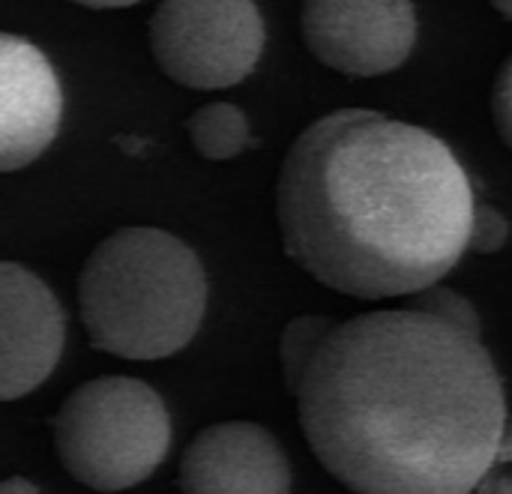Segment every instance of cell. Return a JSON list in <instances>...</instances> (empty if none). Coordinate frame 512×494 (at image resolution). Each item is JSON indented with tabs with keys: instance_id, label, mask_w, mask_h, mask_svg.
Segmentation results:
<instances>
[{
	"instance_id": "cell-1",
	"label": "cell",
	"mask_w": 512,
	"mask_h": 494,
	"mask_svg": "<svg viewBox=\"0 0 512 494\" xmlns=\"http://www.w3.org/2000/svg\"><path fill=\"white\" fill-rule=\"evenodd\" d=\"M294 396L315 459L354 494H474L507 429L480 336L411 306L333 324Z\"/></svg>"
},
{
	"instance_id": "cell-2",
	"label": "cell",
	"mask_w": 512,
	"mask_h": 494,
	"mask_svg": "<svg viewBox=\"0 0 512 494\" xmlns=\"http://www.w3.org/2000/svg\"><path fill=\"white\" fill-rule=\"evenodd\" d=\"M474 207L471 177L438 135L366 108L303 129L276 183L288 258L360 300L441 282L468 249Z\"/></svg>"
},
{
	"instance_id": "cell-3",
	"label": "cell",
	"mask_w": 512,
	"mask_h": 494,
	"mask_svg": "<svg viewBox=\"0 0 512 494\" xmlns=\"http://www.w3.org/2000/svg\"><path fill=\"white\" fill-rule=\"evenodd\" d=\"M207 309L198 255L162 228H120L84 261L78 312L90 342L120 360L183 351Z\"/></svg>"
},
{
	"instance_id": "cell-4",
	"label": "cell",
	"mask_w": 512,
	"mask_h": 494,
	"mask_svg": "<svg viewBox=\"0 0 512 494\" xmlns=\"http://www.w3.org/2000/svg\"><path fill=\"white\" fill-rule=\"evenodd\" d=\"M54 447L72 480L93 492H123L165 462L171 417L162 396L126 375L81 384L54 417Z\"/></svg>"
},
{
	"instance_id": "cell-5",
	"label": "cell",
	"mask_w": 512,
	"mask_h": 494,
	"mask_svg": "<svg viewBox=\"0 0 512 494\" xmlns=\"http://www.w3.org/2000/svg\"><path fill=\"white\" fill-rule=\"evenodd\" d=\"M150 51L171 81L225 90L255 69L264 18L255 0H162L150 18Z\"/></svg>"
},
{
	"instance_id": "cell-6",
	"label": "cell",
	"mask_w": 512,
	"mask_h": 494,
	"mask_svg": "<svg viewBox=\"0 0 512 494\" xmlns=\"http://www.w3.org/2000/svg\"><path fill=\"white\" fill-rule=\"evenodd\" d=\"M303 42L324 66L375 78L399 69L417 42L411 0H303Z\"/></svg>"
},
{
	"instance_id": "cell-7",
	"label": "cell",
	"mask_w": 512,
	"mask_h": 494,
	"mask_svg": "<svg viewBox=\"0 0 512 494\" xmlns=\"http://www.w3.org/2000/svg\"><path fill=\"white\" fill-rule=\"evenodd\" d=\"M66 318L54 291L27 267L0 261V402L42 387L60 363Z\"/></svg>"
},
{
	"instance_id": "cell-8",
	"label": "cell",
	"mask_w": 512,
	"mask_h": 494,
	"mask_svg": "<svg viewBox=\"0 0 512 494\" xmlns=\"http://www.w3.org/2000/svg\"><path fill=\"white\" fill-rule=\"evenodd\" d=\"M63 117V90L48 57L15 33H0V174L39 159Z\"/></svg>"
},
{
	"instance_id": "cell-9",
	"label": "cell",
	"mask_w": 512,
	"mask_h": 494,
	"mask_svg": "<svg viewBox=\"0 0 512 494\" xmlns=\"http://www.w3.org/2000/svg\"><path fill=\"white\" fill-rule=\"evenodd\" d=\"M183 494H288L291 465L258 423L228 420L195 435L180 459Z\"/></svg>"
},
{
	"instance_id": "cell-10",
	"label": "cell",
	"mask_w": 512,
	"mask_h": 494,
	"mask_svg": "<svg viewBox=\"0 0 512 494\" xmlns=\"http://www.w3.org/2000/svg\"><path fill=\"white\" fill-rule=\"evenodd\" d=\"M189 141L192 147L210 159L225 162L240 156L249 147V120L231 102H207L189 117Z\"/></svg>"
},
{
	"instance_id": "cell-11",
	"label": "cell",
	"mask_w": 512,
	"mask_h": 494,
	"mask_svg": "<svg viewBox=\"0 0 512 494\" xmlns=\"http://www.w3.org/2000/svg\"><path fill=\"white\" fill-rule=\"evenodd\" d=\"M333 324L336 321L321 318V315H300L285 327L282 342H279V360H282V375H285V384L291 387V393L297 390L303 372L309 369L312 357L318 354V348L327 339V333L333 330Z\"/></svg>"
},
{
	"instance_id": "cell-12",
	"label": "cell",
	"mask_w": 512,
	"mask_h": 494,
	"mask_svg": "<svg viewBox=\"0 0 512 494\" xmlns=\"http://www.w3.org/2000/svg\"><path fill=\"white\" fill-rule=\"evenodd\" d=\"M411 309L426 312V315H432V318H438V321H444L450 327H459V330H465L471 336H480V330H483L474 303L468 297H462L459 291L444 288L441 282L417 291L414 300H411Z\"/></svg>"
},
{
	"instance_id": "cell-13",
	"label": "cell",
	"mask_w": 512,
	"mask_h": 494,
	"mask_svg": "<svg viewBox=\"0 0 512 494\" xmlns=\"http://www.w3.org/2000/svg\"><path fill=\"white\" fill-rule=\"evenodd\" d=\"M510 240V222L501 210L489 207V204H477L474 207V219H471V234H468V249L480 252V255H492L498 249H504Z\"/></svg>"
},
{
	"instance_id": "cell-14",
	"label": "cell",
	"mask_w": 512,
	"mask_h": 494,
	"mask_svg": "<svg viewBox=\"0 0 512 494\" xmlns=\"http://www.w3.org/2000/svg\"><path fill=\"white\" fill-rule=\"evenodd\" d=\"M492 117H495L501 138L512 150V54L504 60V66L495 78V87H492Z\"/></svg>"
},
{
	"instance_id": "cell-15",
	"label": "cell",
	"mask_w": 512,
	"mask_h": 494,
	"mask_svg": "<svg viewBox=\"0 0 512 494\" xmlns=\"http://www.w3.org/2000/svg\"><path fill=\"white\" fill-rule=\"evenodd\" d=\"M474 494H512V465L507 462H495L486 477L480 480Z\"/></svg>"
},
{
	"instance_id": "cell-16",
	"label": "cell",
	"mask_w": 512,
	"mask_h": 494,
	"mask_svg": "<svg viewBox=\"0 0 512 494\" xmlns=\"http://www.w3.org/2000/svg\"><path fill=\"white\" fill-rule=\"evenodd\" d=\"M0 494H39V489L30 480L9 477V480H0Z\"/></svg>"
},
{
	"instance_id": "cell-17",
	"label": "cell",
	"mask_w": 512,
	"mask_h": 494,
	"mask_svg": "<svg viewBox=\"0 0 512 494\" xmlns=\"http://www.w3.org/2000/svg\"><path fill=\"white\" fill-rule=\"evenodd\" d=\"M78 6H87V9H126V6H135L138 0H72Z\"/></svg>"
},
{
	"instance_id": "cell-18",
	"label": "cell",
	"mask_w": 512,
	"mask_h": 494,
	"mask_svg": "<svg viewBox=\"0 0 512 494\" xmlns=\"http://www.w3.org/2000/svg\"><path fill=\"white\" fill-rule=\"evenodd\" d=\"M495 462H507V465H512V417H507V429H504L501 450H498V459H495Z\"/></svg>"
},
{
	"instance_id": "cell-19",
	"label": "cell",
	"mask_w": 512,
	"mask_h": 494,
	"mask_svg": "<svg viewBox=\"0 0 512 494\" xmlns=\"http://www.w3.org/2000/svg\"><path fill=\"white\" fill-rule=\"evenodd\" d=\"M492 6L512 21V0H492Z\"/></svg>"
}]
</instances>
